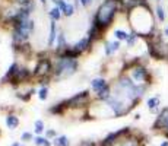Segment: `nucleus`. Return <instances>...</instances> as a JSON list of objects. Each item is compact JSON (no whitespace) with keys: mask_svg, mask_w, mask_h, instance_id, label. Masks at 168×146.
Instances as JSON below:
<instances>
[{"mask_svg":"<svg viewBox=\"0 0 168 146\" xmlns=\"http://www.w3.org/2000/svg\"><path fill=\"white\" fill-rule=\"evenodd\" d=\"M117 7H118L117 0H105V2L100 6L98 12H96L94 23H95L100 29L107 28V26L111 23L113 19H114V16H116Z\"/></svg>","mask_w":168,"mask_h":146,"instance_id":"nucleus-1","label":"nucleus"},{"mask_svg":"<svg viewBox=\"0 0 168 146\" xmlns=\"http://www.w3.org/2000/svg\"><path fill=\"white\" fill-rule=\"evenodd\" d=\"M78 63L75 59H67V57H60L54 66V73L56 76H70L76 72Z\"/></svg>","mask_w":168,"mask_h":146,"instance_id":"nucleus-2","label":"nucleus"},{"mask_svg":"<svg viewBox=\"0 0 168 146\" xmlns=\"http://www.w3.org/2000/svg\"><path fill=\"white\" fill-rule=\"evenodd\" d=\"M88 95H89L88 91H84V92H80V94H76V95L72 96L69 101L64 102V107H82V104H86V102H88Z\"/></svg>","mask_w":168,"mask_h":146,"instance_id":"nucleus-3","label":"nucleus"},{"mask_svg":"<svg viewBox=\"0 0 168 146\" xmlns=\"http://www.w3.org/2000/svg\"><path fill=\"white\" fill-rule=\"evenodd\" d=\"M127 133H129V127H123L121 130H117V132H114V133H110V135L102 140L101 146H113L118 139H120V137H121V136L127 135Z\"/></svg>","mask_w":168,"mask_h":146,"instance_id":"nucleus-4","label":"nucleus"},{"mask_svg":"<svg viewBox=\"0 0 168 146\" xmlns=\"http://www.w3.org/2000/svg\"><path fill=\"white\" fill-rule=\"evenodd\" d=\"M51 70V63L48 59H41L37 64V67L34 70V75L35 76H44V75H48Z\"/></svg>","mask_w":168,"mask_h":146,"instance_id":"nucleus-5","label":"nucleus"},{"mask_svg":"<svg viewBox=\"0 0 168 146\" xmlns=\"http://www.w3.org/2000/svg\"><path fill=\"white\" fill-rule=\"evenodd\" d=\"M154 127L155 129H162V130H165V133H168V107L164 108L162 112L159 114V117L157 118Z\"/></svg>","mask_w":168,"mask_h":146,"instance_id":"nucleus-6","label":"nucleus"},{"mask_svg":"<svg viewBox=\"0 0 168 146\" xmlns=\"http://www.w3.org/2000/svg\"><path fill=\"white\" fill-rule=\"evenodd\" d=\"M28 76H29V70H28V69L18 67L16 70H15V73H13V76H12L10 82H12V83H19V82L25 80Z\"/></svg>","mask_w":168,"mask_h":146,"instance_id":"nucleus-7","label":"nucleus"},{"mask_svg":"<svg viewBox=\"0 0 168 146\" xmlns=\"http://www.w3.org/2000/svg\"><path fill=\"white\" fill-rule=\"evenodd\" d=\"M132 75H133V79L137 80V82H142V80H148V79H149V75H148V72H146L143 67H134Z\"/></svg>","mask_w":168,"mask_h":146,"instance_id":"nucleus-8","label":"nucleus"},{"mask_svg":"<svg viewBox=\"0 0 168 146\" xmlns=\"http://www.w3.org/2000/svg\"><path fill=\"white\" fill-rule=\"evenodd\" d=\"M28 31H25V29L19 28V26H15V31H13V39L16 41V43H22L25 39L28 38Z\"/></svg>","mask_w":168,"mask_h":146,"instance_id":"nucleus-9","label":"nucleus"},{"mask_svg":"<svg viewBox=\"0 0 168 146\" xmlns=\"http://www.w3.org/2000/svg\"><path fill=\"white\" fill-rule=\"evenodd\" d=\"M6 126H7L10 130L16 129L18 126H19V118H18L16 116H13V114L7 116V117H6Z\"/></svg>","mask_w":168,"mask_h":146,"instance_id":"nucleus-10","label":"nucleus"},{"mask_svg":"<svg viewBox=\"0 0 168 146\" xmlns=\"http://www.w3.org/2000/svg\"><path fill=\"white\" fill-rule=\"evenodd\" d=\"M88 45H89V38H84V39H80L79 43H76L72 48H73V50H76L78 53H82L84 50L88 48Z\"/></svg>","mask_w":168,"mask_h":146,"instance_id":"nucleus-11","label":"nucleus"},{"mask_svg":"<svg viewBox=\"0 0 168 146\" xmlns=\"http://www.w3.org/2000/svg\"><path fill=\"white\" fill-rule=\"evenodd\" d=\"M91 86H92V89H94V91L100 92L102 88H105V86H107V82L104 80V79L98 78V79H94V80L91 82Z\"/></svg>","mask_w":168,"mask_h":146,"instance_id":"nucleus-12","label":"nucleus"},{"mask_svg":"<svg viewBox=\"0 0 168 146\" xmlns=\"http://www.w3.org/2000/svg\"><path fill=\"white\" fill-rule=\"evenodd\" d=\"M56 37H57V29H56V21H53L50 25V37H48V45H53L54 41H56Z\"/></svg>","mask_w":168,"mask_h":146,"instance_id":"nucleus-13","label":"nucleus"},{"mask_svg":"<svg viewBox=\"0 0 168 146\" xmlns=\"http://www.w3.org/2000/svg\"><path fill=\"white\" fill-rule=\"evenodd\" d=\"M53 145L54 146H69L70 145V142H69V139H67V136H59V137H54Z\"/></svg>","mask_w":168,"mask_h":146,"instance_id":"nucleus-14","label":"nucleus"},{"mask_svg":"<svg viewBox=\"0 0 168 146\" xmlns=\"http://www.w3.org/2000/svg\"><path fill=\"white\" fill-rule=\"evenodd\" d=\"M118 47H120V43H118V41L107 43L105 44V53L107 54H111V53H114L116 50H118Z\"/></svg>","mask_w":168,"mask_h":146,"instance_id":"nucleus-15","label":"nucleus"},{"mask_svg":"<svg viewBox=\"0 0 168 146\" xmlns=\"http://www.w3.org/2000/svg\"><path fill=\"white\" fill-rule=\"evenodd\" d=\"M110 96H111V95H110V86H108V85H107L105 88H102V89L98 92V98L102 99V101H107Z\"/></svg>","mask_w":168,"mask_h":146,"instance_id":"nucleus-16","label":"nucleus"},{"mask_svg":"<svg viewBox=\"0 0 168 146\" xmlns=\"http://www.w3.org/2000/svg\"><path fill=\"white\" fill-rule=\"evenodd\" d=\"M158 104H159V98H158V96H154V98H151V99H148V107L151 108L152 111L157 110Z\"/></svg>","mask_w":168,"mask_h":146,"instance_id":"nucleus-17","label":"nucleus"},{"mask_svg":"<svg viewBox=\"0 0 168 146\" xmlns=\"http://www.w3.org/2000/svg\"><path fill=\"white\" fill-rule=\"evenodd\" d=\"M34 142H35V145H38V146H50L51 145L47 137H39V136H38V137H35Z\"/></svg>","mask_w":168,"mask_h":146,"instance_id":"nucleus-18","label":"nucleus"},{"mask_svg":"<svg viewBox=\"0 0 168 146\" xmlns=\"http://www.w3.org/2000/svg\"><path fill=\"white\" fill-rule=\"evenodd\" d=\"M60 9H59V7H53V9H51L50 10V16L53 18V21H59V19H60V15H62V13H60Z\"/></svg>","mask_w":168,"mask_h":146,"instance_id":"nucleus-19","label":"nucleus"},{"mask_svg":"<svg viewBox=\"0 0 168 146\" xmlns=\"http://www.w3.org/2000/svg\"><path fill=\"white\" fill-rule=\"evenodd\" d=\"M114 35H116V38L117 39H127L129 38V34L124 32V31H121V29H116V31H114Z\"/></svg>","mask_w":168,"mask_h":146,"instance_id":"nucleus-20","label":"nucleus"},{"mask_svg":"<svg viewBox=\"0 0 168 146\" xmlns=\"http://www.w3.org/2000/svg\"><path fill=\"white\" fill-rule=\"evenodd\" d=\"M43 132H44V121L37 120V121H35V133H37V135H41Z\"/></svg>","mask_w":168,"mask_h":146,"instance_id":"nucleus-21","label":"nucleus"},{"mask_svg":"<svg viewBox=\"0 0 168 146\" xmlns=\"http://www.w3.org/2000/svg\"><path fill=\"white\" fill-rule=\"evenodd\" d=\"M157 15H158V19L162 22V21H165V12H164L162 6H158L157 7Z\"/></svg>","mask_w":168,"mask_h":146,"instance_id":"nucleus-22","label":"nucleus"},{"mask_svg":"<svg viewBox=\"0 0 168 146\" xmlns=\"http://www.w3.org/2000/svg\"><path fill=\"white\" fill-rule=\"evenodd\" d=\"M54 3H56V5L59 6V9H60V10L64 13V10H66V7H67V3H66V2H64V0H56Z\"/></svg>","mask_w":168,"mask_h":146,"instance_id":"nucleus-23","label":"nucleus"},{"mask_svg":"<svg viewBox=\"0 0 168 146\" xmlns=\"http://www.w3.org/2000/svg\"><path fill=\"white\" fill-rule=\"evenodd\" d=\"M38 96H39V99H47V96H48V89H47V88H43V89H39Z\"/></svg>","mask_w":168,"mask_h":146,"instance_id":"nucleus-24","label":"nucleus"},{"mask_svg":"<svg viewBox=\"0 0 168 146\" xmlns=\"http://www.w3.org/2000/svg\"><path fill=\"white\" fill-rule=\"evenodd\" d=\"M21 140H25V142L32 140V135L28 133V132H25V133H22V136H21Z\"/></svg>","mask_w":168,"mask_h":146,"instance_id":"nucleus-25","label":"nucleus"},{"mask_svg":"<svg viewBox=\"0 0 168 146\" xmlns=\"http://www.w3.org/2000/svg\"><path fill=\"white\" fill-rule=\"evenodd\" d=\"M64 15H66V16H72L73 15V6L70 5V3H67V7H66V10H64Z\"/></svg>","mask_w":168,"mask_h":146,"instance_id":"nucleus-26","label":"nucleus"},{"mask_svg":"<svg viewBox=\"0 0 168 146\" xmlns=\"http://www.w3.org/2000/svg\"><path fill=\"white\" fill-rule=\"evenodd\" d=\"M136 38H137V35L134 34V32H133V34H130L129 38H127V44H129V45H133L134 41H136Z\"/></svg>","mask_w":168,"mask_h":146,"instance_id":"nucleus-27","label":"nucleus"},{"mask_svg":"<svg viewBox=\"0 0 168 146\" xmlns=\"http://www.w3.org/2000/svg\"><path fill=\"white\" fill-rule=\"evenodd\" d=\"M78 146H96L94 142H91V140H84V142H80Z\"/></svg>","mask_w":168,"mask_h":146,"instance_id":"nucleus-28","label":"nucleus"},{"mask_svg":"<svg viewBox=\"0 0 168 146\" xmlns=\"http://www.w3.org/2000/svg\"><path fill=\"white\" fill-rule=\"evenodd\" d=\"M121 146H137V143H136V142H133V140H127V142H124Z\"/></svg>","mask_w":168,"mask_h":146,"instance_id":"nucleus-29","label":"nucleus"},{"mask_svg":"<svg viewBox=\"0 0 168 146\" xmlns=\"http://www.w3.org/2000/svg\"><path fill=\"white\" fill-rule=\"evenodd\" d=\"M53 136H56V132L54 130H48L47 132V137H53Z\"/></svg>","mask_w":168,"mask_h":146,"instance_id":"nucleus-30","label":"nucleus"},{"mask_svg":"<svg viewBox=\"0 0 168 146\" xmlns=\"http://www.w3.org/2000/svg\"><path fill=\"white\" fill-rule=\"evenodd\" d=\"M91 2H92V0H80V3H82L84 6H89Z\"/></svg>","mask_w":168,"mask_h":146,"instance_id":"nucleus-31","label":"nucleus"},{"mask_svg":"<svg viewBox=\"0 0 168 146\" xmlns=\"http://www.w3.org/2000/svg\"><path fill=\"white\" fill-rule=\"evenodd\" d=\"M12 146H23L21 142H15V143H12Z\"/></svg>","mask_w":168,"mask_h":146,"instance_id":"nucleus-32","label":"nucleus"},{"mask_svg":"<svg viewBox=\"0 0 168 146\" xmlns=\"http://www.w3.org/2000/svg\"><path fill=\"white\" fill-rule=\"evenodd\" d=\"M159 146H168V140H164V142H162V143H161V145H159Z\"/></svg>","mask_w":168,"mask_h":146,"instance_id":"nucleus-33","label":"nucleus"},{"mask_svg":"<svg viewBox=\"0 0 168 146\" xmlns=\"http://www.w3.org/2000/svg\"><path fill=\"white\" fill-rule=\"evenodd\" d=\"M165 35H167V37H168V26H167V28H165Z\"/></svg>","mask_w":168,"mask_h":146,"instance_id":"nucleus-34","label":"nucleus"},{"mask_svg":"<svg viewBox=\"0 0 168 146\" xmlns=\"http://www.w3.org/2000/svg\"><path fill=\"white\" fill-rule=\"evenodd\" d=\"M41 2H43V3H44V5H45V2H47V0H41Z\"/></svg>","mask_w":168,"mask_h":146,"instance_id":"nucleus-35","label":"nucleus"},{"mask_svg":"<svg viewBox=\"0 0 168 146\" xmlns=\"http://www.w3.org/2000/svg\"><path fill=\"white\" fill-rule=\"evenodd\" d=\"M53 2H56V0H53Z\"/></svg>","mask_w":168,"mask_h":146,"instance_id":"nucleus-36","label":"nucleus"}]
</instances>
